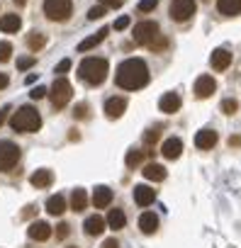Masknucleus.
<instances>
[{
    "label": "nucleus",
    "instance_id": "0eeeda50",
    "mask_svg": "<svg viewBox=\"0 0 241 248\" xmlns=\"http://www.w3.org/2000/svg\"><path fill=\"white\" fill-rule=\"evenodd\" d=\"M159 34H161V27H159L156 22H151V20H144V22L134 25V32H132L134 42H137V44H144V46H149Z\"/></svg>",
    "mask_w": 241,
    "mask_h": 248
},
{
    "label": "nucleus",
    "instance_id": "cd10ccee",
    "mask_svg": "<svg viewBox=\"0 0 241 248\" xmlns=\"http://www.w3.org/2000/svg\"><path fill=\"white\" fill-rule=\"evenodd\" d=\"M44 44H47V37H44L42 32H30V34H27V46H30L32 51H39Z\"/></svg>",
    "mask_w": 241,
    "mask_h": 248
},
{
    "label": "nucleus",
    "instance_id": "ea45409f",
    "mask_svg": "<svg viewBox=\"0 0 241 248\" xmlns=\"http://www.w3.org/2000/svg\"><path fill=\"white\" fill-rule=\"evenodd\" d=\"M129 27V17L125 15V17H119L117 22H114V30H127Z\"/></svg>",
    "mask_w": 241,
    "mask_h": 248
},
{
    "label": "nucleus",
    "instance_id": "39448f33",
    "mask_svg": "<svg viewBox=\"0 0 241 248\" xmlns=\"http://www.w3.org/2000/svg\"><path fill=\"white\" fill-rule=\"evenodd\" d=\"M49 97H51V105H54L56 109H61V107H66V105L71 102V97H73V85H71L66 78H56L54 85H51V90H49Z\"/></svg>",
    "mask_w": 241,
    "mask_h": 248
},
{
    "label": "nucleus",
    "instance_id": "6ab92c4d",
    "mask_svg": "<svg viewBox=\"0 0 241 248\" xmlns=\"http://www.w3.org/2000/svg\"><path fill=\"white\" fill-rule=\"evenodd\" d=\"M110 202H112V190L105 187V185H97L95 192H93V204L97 209H105V207H110Z\"/></svg>",
    "mask_w": 241,
    "mask_h": 248
},
{
    "label": "nucleus",
    "instance_id": "4468645a",
    "mask_svg": "<svg viewBox=\"0 0 241 248\" xmlns=\"http://www.w3.org/2000/svg\"><path fill=\"white\" fill-rule=\"evenodd\" d=\"M159 109L163 114H176L180 109V95L178 93H166L161 100H159Z\"/></svg>",
    "mask_w": 241,
    "mask_h": 248
},
{
    "label": "nucleus",
    "instance_id": "4c0bfd02",
    "mask_svg": "<svg viewBox=\"0 0 241 248\" xmlns=\"http://www.w3.org/2000/svg\"><path fill=\"white\" fill-rule=\"evenodd\" d=\"M68 68H71V59H64V61H61V63L56 66V71H54V73H59V76H64V73H66Z\"/></svg>",
    "mask_w": 241,
    "mask_h": 248
},
{
    "label": "nucleus",
    "instance_id": "412c9836",
    "mask_svg": "<svg viewBox=\"0 0 241 248\" xmlns=\"http://www.w3.org/2000/svg\"><path fill=\"white\" fill-rule=\"evenodd\" d=\"M105 219L100 217V214H93V217H88L85 219V224H83V229H85V233L88 236H100L102 231H105Z\"/></svg>",
    "mask_w": 241,
    "mask_h": 248
},
{
    "label": "nucleus",
    "instance_id": "f8f14e48",
    "mask_svg": "<svg viewBox=\"0 0 241 248\" xmlns=\"http://www.w3.org/2000/svg\"><path fill=\"white\" fill-rule=\"evenodd\" d=\"M209 66H212L217 73L226 71V68L231 66V54H229V49H214L212 56H209Z\"/></svg>",
    "mask_w": 241,
    "mask_h": 248
},
{
    "label": "nucleus",
    "instance_id": "1a4fd4ad",
    "mask_svg": "<svg viewBox=\"0 0 241 248\" xmlns=\"http://www.w3.org/2000/svg\"><path fill=\"white\" fill-rule=\"evenodd\" d=\"M214 90H217V83H214L212 76H200V78L195 80V97L207 100V97L214 95Z\"/></svg>",
    "mask_w": 241,
    "mask_h": 248
},
{
    "label": "nucleus",
    "instance_id": "aec40b11",
    "mask_svg": "<svg viewBox=\"0 0 241 248\" xmlns=\"http://www.w3.org/2000/svg\"><path fill=\"white\" fill-rule=\"evenodd\" d=\"M159 229V214H154V212H144L142 217H139V231L142 233H154Z\"/></svg>",
    "mask_w": 241,
    "mask_h": 248
},
{
    "label": "nucleus",
    "instance_id": "09e8293b",
    "mask_svg": "<svg viewBox=\"0 0 241 248\" xmlns=\"http://www.w3.org/2000/svg\"><path fill=\"white\" fill-rule=\"evenodd\" d=\"M68 248H76V246H68Z\"/></svg>",
    "mask_w": 241,
    "mask_h": 248
},
{
    "label": "nucleus",
    "instance_id": "f3484780",
    "mask_svg": "<svg viewBox=\"0 0 241 248\" xmlns=\"http://www.w3.org/2000/svg\"><path fill=\"white\" fill-rule=\"evenodd\" d=\"M217 10L224 17H236L241 15V0H217Z\"/></svg>",
    "mask_w": 241,
    "mask_h": 248
},
{
    "label": "nucleus",
    "instance_id": "58836bf2",
    "mask_svg": "<svg viewBox=\"0 0 241 248\" xmlns=\"http://www.w3.org/2000/svg\"><path fill=\"white\" fill-rule=\"evenodd\" d=\"M68 233H71V226H68V224H59V226H56V236H59V238H66Z\"/></svg>",
    "mask_w": 241,
    "mask_h": 248
},
{
    "label": "nucleus",
    "instance_id": "49530a36",
    "mask_svg": "<svg viewBox=\"0 0 241 248\" xmlns=\"http://www.w3.org/2000/svg\"><path fill=\"white\" fill-rule=\"evenodd\" d=\"M229 146H241V137H231L229 139Z\"/></svg>",
    "mask_w": 241,
    "mask_h": 248
},
{
    "label": "nucleus",
    "instance_id": "c03bdc74",
    "mask_svg": "<svg viewBox=\"0 0 241 248\" xmlns=\"http://www.w3.org/2000/svg\"><path fill=\"white\" fill-rule=\"evenodd\" d=\"M8 112H10V107H3V109H0V127L5 124V119H8Z\"/></svg>",
    "mask_w": 241,
    "mask_h": 248
},
{
    "label": "nucleus",
    "instance_id": "393cba45",
    "mask_svg": "<svg viewBox=\"0 0 241 248\" xmlns=\"http://www.w3.org/2000/svg\"><path fill=\"white\" fill-rule=\"evenodd\" d=\"M144 178L146 180H154V183H159V180H166V168L163 166H159V163H149V166H144Z\"/></svg>",
    "mask_w": 241,
    "mask_h": 248
},
{
    "label": "nucleus",
    "instance_id": "f257e3e1",
    "mask_svg": "<svg viewBox=\"0 0 241 248\" xmlns=\"http://www.w3.org/2000/svg\"><path fill=\"white\" fill-rule=\"evenodd\" d=\"M149 66L142 59H127L117 66L114 73V83L122 88V90H139L149 83Z\"/></svg>",
    "mask_w": 241,
    "mask_h": 248
},
{
    "label": "nucleus",
    "instance_id": "f704fd0d",
    "mask_svg": "<svg viewBox=\"0 0 241 248\" xmlns=\"http://www.w3.org/2000/svg\"><path fill=\"white\" fill-rule=\"evenodd\" d=\"M236 109H239L236 100H222V112L224 114H236Z\"/></svg>",
    "mask_w": 241,
    "mask_h": 248
},
{
    "label": "nucleus",
    "instance_id": "473e14b6",
    "mask_svg": "<svg viewBox=\"0 0 241 248\" xmlns=\"http://www.w3.org/2000/svg\"><path fill=\"white\" fill-rule=\"evenodd\" d=\"M88 112H90L88 102H80V105H76V109H73V117H76V119H88Z\"/></svg>",
    "mask_w": 241,
    "mask_h": 248
},
{
    "label": "nucleus",
    "instance_id": "f03ea898",
    "mask_svg": "<svg viewBox=\"0 0 241 248\" xmlns=\"http://www.w3.org/2000/svg\"><path fill=\"white\" fill-rule=\"evenodd\" d=\"M107 73H110V63H107V59H100V56H88L78 66V78L83 83H88V85L105 83Z\"/></svg>",
    "mask_w": 241,
    "mask_h": 248
},
{
    "label": "nucleus",
    "instance_id": "b1692460",
    "mask_svg": "<svg viewBox=\"0 0 241 248\" xmlns=\"http://www.w3.org/2000/svg\"><path fill=\"white\" fill-rule=\"evenodd\" d=\"M47 212L54 214V217H61V214L66 212V197H64V195L49 197V200H47Z\"/></svg>",
    "mask_w": 241,
    "mask_h": 248
},
{
    "label": "nucleus",
    "instance_id": "9d476101",
    "mask_svg": "<svg viewBox=\"0 0 241 248\" xmlns=\"http://www.w3.org/2000/svg\"><path fill=\"white\" fill-rule=\"evenodd\" d=\"M125 109H127V100H125V97L114 95V97H107V100H105V114H107L110 119H119V117L125 114Z\"/></svg>",
    "mask_w": 241,
    "mask_h": 248
},
{
    "label": "nucleus",
    "instance_id": "a18cd8bd",
    "mask_svg": "<svg viewBox=\"0 0 241 248\" xmlns=\"http://www.w3.org/2000/svg\"><path fill=\"white\" fill-rule=\"evenodd\" d=\"M8 83H10L8 73H0V90H3V88H8Z\"/></svg>",
    "mask_w": 241,
    "mask_h": 248
},
{
    "label": "nucleus",
    "instance_id": "a19ab883",
    "mask_svg": "<svg viewBox=\"0 0 241 248\" xmlns=\"http://www.w3.org/2000/svg\"><path fill=\"white\" fill-rule=\"evenodd\" d=\"M30 95H32V100H42V97L47 95V88H42V85H39V88H34Z\"/></svg>",
    "mask_w": 241,
    "mask_h": 248
},
{
    "label": "nucleus",
    "instance_id": "a878e982",
    "mask_svg": "<svg viewBox=\"0 0 241 248\" xmlns=\"http://www.w3.org/2000/svg\"><path fill=\"white\" fill-rule=\"evenodd\" d=\"M125 224H127V217H125L122 209H110V214H107V226L110 229L119 231V229H125Z\"/></svg>",
    "mask_w": 241,
    "mask_h": 248
},
{
    "label": "nucleus",
    "instance_id": "bb28decb",
    "mask_svg": "<svg viewBox=\"0 0 241 248\" xmlns=\"http://www.w3.org/2000/svg\"><path fill=\"white\" fill-rule=\"evenodd\" d=\"M88 207V195H85V190H73V195H71V209L73 212H83Z\"/></svg>",
    "mask_w": 241,
    "mask_h": 248
},
{
    "label": "nucleus",
    "instance_id": "5701e85b",
    "mask_svg": "<svg viewBox=\"0 0 241 248\" xmlns=\"http://www.w3.org/2000/svg\"><path fill=\"white\" fill-rule=\"evenodd\" d=\"M107 27H102V30H97L93 37H88V39H83L80 44H78V51H90V49H95L100 42H105V37H107Z\"/></svg>",
    "mask_w": 241,
    "mask_h": 248
},
{
    "label": "nucleus",
    "instance_id": "20e7f679",
    "mask_svg": "<svg viewBox=\"0 0 241 248\" xmlns=\"http://www.w3.org/2000/svg\"><path fill=\"white\" fill-rule=\"evenodd\" d=\"M42 10L51 22H66L73 13V3L71 0H44Z\"/></svg>",
    "mask_w": 241,
    "mask_h": 248
},
{
    "label": "nucleus",
    "instance_id": "72a5a7b5",
    "mask_svg": "<svg viewBox=\"0 0 241 248\" xmlns=\"http://www.w3.org/2000/svg\"><path fill=\"white\" fill-rule=\"evenodd\" d=\"M34 63H37L34 56H22V59H17V68H20V71H27V68H32Z\"/></svg>",
    "mask_w": 241,
    "mask_h": 248
},
{
    "label": "nucleus",
    "instance_id": "9b49d317",
    "mask_svg": "<svg viewBox=\"0 0 241 248\" xmlns=\"http://www.w3.org/2000/svg\"><path fill=\"white\" fill-rule=\"evenodd\" d=\"M217 141H219V134H217L214 129H202V132L195 134V146H197L200 151H209V149H214Z\"/></svg>",
    "mask_w": 241,
    "mask_h": 248
},
{
    "label": "nucleus",
    "instance_id": "423d86ee",
    "mask_svg": "<svg viewBox=\"0 0 241 248\" xmlns=\"http://www.w3.org/2000/svg\"><path fill=\"white\" fill-rule=\"evenodd\" d=\"M20 161V146L15 141H0V173H8Z\"/></svg>",
    "mask_w": 241,
    "mask_h": 248
},
{
    "label": "nucleus",
    "instance_id": "7ed1b4c3",
    "mask_svg": "<svg viewBox=\"0 0 241 248\" xmlns=\"http://www.w3.org/2000/svg\"><path fill=\"white\" fill-rule=\"evenodd\" d=\"M10 127H13L15 132H20V134H32V132H39L42 117H39V112H37L32 105H25V107H20V109L13 114Z\"/></svg>",
    "mask_w": 241,
    "mask_h": 248
},
{
    "label": "nucleus",
    "instance_id": "37998d69",
    "mask_svg": "<svg viewBox=\"0 0 241 248\" xmlns=\"http://www.w3.org/2000/svg\"><path fill=\"white\" fill-rule=\"evenodd\" d=\"M102 248H119V243H117V238H107L102 243Z\"/></svg>",
    "mask_w": 241,
    "mask_h": 248
},
{
    "label": "nucleus",
    "instance_id": "a211bd4d",
    "mask_svg": "<svg viewBox=\"0 0 241 248\" xmlns=\"http://www.w3.org/2000/svg\"><path fill=\"white\" fill-rule=\"evenodd\" d=\"M30 183H32L34 187H39V190H44V187H49V185L54 183V173H51L49 168H42V170H34V173H32V178H30Z\"/></svg>",
    "mask_w": 241,
    "mask_h": 248
},
{
    "label": "nucleus",
    "instance_id": "6e6552de",
    "mask_svg": "<svg viewBox=\"0 0 241 248\" xmlns=\"http://www.w3.org/2000/svg\"><path fill=\"white\" fill-rule=\"evenodd\" d=\"M168 15L173 22H188L195 15V0H173L168 8Z\"/></svg>",
    "mask_w": 241,
    "mask_h": 248
},
{
    "label": "nucleus",
    "instance_id": "c85d7f7f",
    "mask_svg": "<svg viewBox=\"0 0 241 248\" xmlns=\"http://www.w3.org/2000/svg\"><path fill=\"white\" fill-rule=\"evenodd\" d=\"M125 163H127V168H137V166H142V163H144V151H139V149H132V151L127 154Z\"/></svg>",
    "mask_w": 241,
    "mask_h": 248
},
{
    "label": "nucleus",
    "instance_id": "dca6fc26",
    "mask_svg": "<svg viewBox=\"0 0 241 248\" xmlns=\"http://www.w3.org/2000/svg\"><path fill=\"white\" fill-rule=\"evenodd\" d=\"M27 236H30L32 241H47V238L51 236V226H49L47 221H32L30 229H27Z\"/></svg>",
    "mask_w": 241,
    "mask_h": 248
},
{
    "label": "nucleus",
    "instance_id": "c9c22d12",
    "mask_svg": "<svg viewBox=\"0 0 241 248\" xmlns=\"http://www.w3.org/2000/svg\"><path fill=\"white\" fill-rule=\"evenodd\" d=\"M159 137H161V129H159V127H154V129H149V132L144 134V144H156V141H159Z\"/></svg>",
    "mask_w": 241,
    "mask_h": 248
},
{
    "label": "nucleus",
    "instance_id": "ddd939ff",
    "mask_svg": "<svg viewBox=\"0 0 241 248\" xmlns=\"http://www.w3.org/2000/svg\"><path fill=\"white\" fill-rule=\"evenodd\" d=\"M161 154H163V158H168V161H176V158L183 154V141H180L178 137H171V139H166V141L161 144Z\"/></svg>",
    "mask_w": 241,
    "mask_h": 248
},
{
    "label": "nucleus",
    "instance_id": "4be33fe9",
    "mask_svg": "<svg viewBox=\"0 0 241 248\" xmlns=\"http://www.w3.org/2000/svg\"><path fill=\"white\" fill-rule=\"evenodd\" d=\"M22 27V20H20V15H3L0 17V32H5V34H15L17 30Z\"/></svg>",
    "mask_w": 241,
    "mask_h": 248
},
{
    "label": "nucleus",
    "instance_id": "7c9ffc66",
    "mask_svg": "<svg viewBox=\"0 0 241 248\" xmlns=\"http://www.w3.org/2000/svg\"><path fill=\"white\" fill-rule=\"evenodd\" d=\"M159 8V0H139V5H137V10L139 13H151V10H156Z\"/></svg>",
    "mask_w": 241,
    "mask_h": 248
},
{
    "label": "nucleus",
    "instance_id": "de8ad7c7",
    "mask_svg": "<svg viewBox=\"0 0 241 248\" xmlns=\"http://www.w3.org/2000/svg\"><path fill=\"white\" fill-rule=\"evenodd\" d=\"M13 3H15V5H20V8H22V5H27V0H13Z\"/></svg>",
    "mask_w": 241,
    "mask_h": 248
},
{
    "label": "nucleus",
    "instance_id": "2f4dec72",
    "mask_svg": "<svg viewBox=\"0 0 241 248\" xmlns=\"http://www.w3.org/2000/svg\"><path fill=\"white\" fill-rule=\"evenodd\" d=\"M166 46H168V39H166L163 34H159V37H156V39L149 44V49H151V51H163Z\"/></svg>",
    "mask_w": 241,
    "mask_h": 248
},
{
    "label": "nucleus",
    "instance_id": "79ce46f5",
    "mask_svg": "<svg viewBox=\"0 0 241 248\" xmlns=\"http://www.w3.org/2000/svg\"><path fill=\"white\" fill-rule=\"evenodd\" d=\"M100 3L105 8H119V5H122V0H100Z\"/></svg>",
    "mask_w": 241,
    "mask_h": 248
},
{
    "label": "nucleus",
    "instance_id": "c756f323",
    "mask_svg": "<svg viewBox=\"0 0 241 248\" xmlns=\"http://www.w3.org/2000/svg\"><path fill=\"white\" fill-rule=\"evenodd\" d=\"M10 56H13V44L10 42H0V63L10 61Z\"/></svg>",
    "mask_w": 241,
    "mask_h": 248
},
{
    "label": "nucleus",
    "instance_id": "e433bc0d",
    "mask_svg": "<svg viewBox=\"0 0 241 248\" xmlns=\"http://www.w3.org/2000/svg\"><path fill=\"white\" fill-rule=\"evenodd\" d=\"M105 13H107V8H105V5H95V8H90V10H88V17H90V20H100Z\"/></svg>",
    "mask_w": 241,
    "mask_h": 248
},
{
    "label": "nucleus",
    "instance_id": "2eb2a0df",
    "mask_svg": "<svg viewBox=\"0 0 241 248\" xmlns=\"http://www.w3.org/2000/svg\"><path fill=\"white\" fill-rule=\"evenodd\" d=\"M154 200H156V190L154 187H149V185H137L134 187V202L139 207H149Z\"/></svg>",
    "mask_w": 241,
    "mask_h": 248
}]
</instances>
